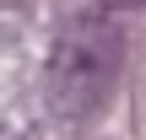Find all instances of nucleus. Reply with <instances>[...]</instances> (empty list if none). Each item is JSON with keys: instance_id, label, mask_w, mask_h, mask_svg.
Wrapping results in <instances>:
<instances>
[{"instance_id": "obj_2", "label": "nucleus", "mask_w": 146, "mask_h": 140, "mask_svg": "<svg viewBox=\"0 0 146 140\" xmlns=\"http://www.w3.org/2000/svg\"><path fill=\"white\" fill-rule=\"evenodd\" d=\"M103 5H108V11H141L146 0H103Z\"/></svg>"}, {"instance_id": "obj_1", "label": "nucleus", "mask_w": 146, "mask_h": 140, "mask_svg": "<svg viewBox=\"0 0 146 140\" xmlns=\"http://www.w3.org/2000/svg\"><path fill=\"white\" fill-rule=\"evenodd\" d=\"M125 65V32L108 16H76L49 54V103L60 119H92Z\"/></svg>"}]
</instances>
